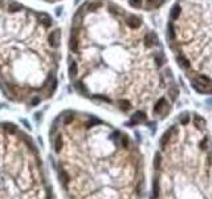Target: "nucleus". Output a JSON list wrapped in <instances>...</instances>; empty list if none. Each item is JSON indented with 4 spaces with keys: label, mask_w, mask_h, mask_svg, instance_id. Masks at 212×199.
Instances as JSON below:
<instances>
[{
    "label": "nucleus",
    "mask_w": 212,
    "mask_h": 199,
    "mask_svg": "<svg viewBox=\"0 0 212 199\" xmlns=\"http://www.w3.org/2000/svg\"><path fill=\"white\" fill-rule=\"evenodd\" d=\"M153 195H154V198H158V196H159V179H158V178L154 179V183H153Z\"/></svg>",
    "instance_id": "obj_8"
},
{
    "label": "nucleus",
    "mask_w": 212,
    "mask_h": 199,
    "mask_svg": "<svg viewBox=\"0 0 212 199\" xmlns=\"http://www.w3.org/2000/svg\"><path fill=\"white\" fill-rule=\"evenodd\" d=\"M166 38L192 89L212 94V0H175L167 18Z\"/></svg>",
    "instance_id": "obj_4"
},
{
    "label": "nucleus",
    "mask_w": 212,
    "mask_h": 199,
    "mask_svg": "<svg viewBox=\"0 0 212 199\" xmlns=\"http://www.w3.org/2000/svg\"><path fill=\"white\" fill-rule=\"evenodd\" d=\"M61 31L49 13L0 0V92L27 108L52 98L58 86Z\"/></svg>",
    "instance_id": "obj_3"
},
{
    "label": "nucleus",
    "mask_w": 212,
    "mask_h": 199,
    "mask_svg": "<svg viewBox=\"0 0 212 199\" xmlns=\"http://www.w3.org/2000/svg\"><path fill=\"white\" fill-rule=\"evenodd\" d=\"M68 74L77 94L129 114L133 124L169 114L179 97L158 35L114 0H83L74 11Z\"/></svg>",
    "instance_id": "obj_1"
},
{
    "label": "nucleus",
    "mask_w": 212,
    "mask_h": 199,
    "mask_svg": "<svg viewBox=\"0 0 212 199\" xmlns=\"http://www.w3.org/2000/svg\"><path fill=\"white\" fill-rule=\"evenodd\" d=\"M0 199H54L33 138L8 121H0Z\"/></svg>",
    "instance_id": "obj_5"
},
{
    "label": "nucleus",
    "mask_w": 212,
    "mask_h": 199,
    "mask_svg": "<svg viewBox=\"0 0 212 199\" xmlns=\"http://www.w3.org/2000/svg\"><path fill=\"white\" fill-rule=\"evenodd\" d=\"M122 2L134 9L151 12V11H157L162 8L169 0H122Z\"/></svg>",
    "instance_id": "obj_6"
},
{
    "label": "nucleus",
    "mask_w": 212,
    "mask_h": 199,
    "mask_svg": "<svg viewBox=\"0 0 212 199\" xmlns=\"http://www.w3.org/2000/svg\"><path fill=\"white\" fill-rule=\"evenodd\" d=\"M41 2H45V3H58V2H63V0H41Z\"/></svg>",
    "instance_id": "obj_9"
},
{
    "label": "nucleus",
    "mask_w": 212,
    "mask_h": 199,
    "mask_svg": "<svg viewBox=\"0 0 212 199\" xmlns=\"http://www.w3.org/2000/svg\"><path fill=\"white\" fill-rule=\"evenodd\" d=\"M51 157L65 199H119L118 170L131 161L127 134L93 114L66 109L49 128Z\"/></svg>",
    "instance_id": "obj_2"
},
{
    "label": "nucleus",
    "mask_w": 212,
    "mask_h": 199,
    "mask_svg": "<svg viewBox=\"0 0 212 199\" xmlns=\"http://www.w3.org/2000/svg\"><path fill=\"white\" fill-rule=\"evenodd\" d=\"M160 166H162V154L160 151H157L154 157V167L155 170H160Z\"/></svg>",
    "instance_id": "obj_7"
}]
</instances>
